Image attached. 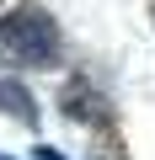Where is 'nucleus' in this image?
Instances as JSON below:
<instances>
[{
    "instance_id": "obj_5",
    "label": "nucleus",
    "mask_w": 155,
    "mask_h": 160,
    "mask_svg": "<svg viewBox=\"0 0 155 160\" xmlns=\"http://www.w3.org/2000/svg\"><path fill=\"white\" fill-rule=\"evenodd\" d=\"M0 160H11V155H6V149H0Z\"/></svg>"
},
{
    "instance_id": "obj_3",
    "label": "nucleus",
    "mask_w": 155,
    "mask_h": 160,
    "mask_svg": "<svg viewBox=\"0 0 155 160\" xmlns=\"http://www.w3.org/2000/svg\"><path fill=\"white\" fill-rule=\"evenodd\" d=\"M0 112L16 118L22 128H38V96L22 86L16 75H0Z\"/></svg>"
},
{
    "instance_id": "obj_4",
    "label": "nucleus",
    "mask_w": 155,
    "mask_h": 160,
    "mask_svg": "<svg viewBox=\"0 0 155 160\" xmlns=\"http://www.w3.org/2000/svg\"><path fill=\"white\" fill-rule=\"evenodd\" d=\"M32 160H64V149H54V144H38V149H32Z\"/></svg>"
},
{
    "instance_id": "obj_1",
    "label": "nucleus",
    "mask_w": 155,
    "mask_h": 160,
    "mask_svg": "<svg viewBox=\"0 0 155 160\" xmlns=\"http://www.w3.org/2000/svg\"><path fill=\"white\" fill-rule=\"evenodd\" d=\"M64 53V32L54 22V11L43 6H11L0 11V59L16 69H48Z\"/></svg>"
},
{
    "instance_id": "obj_2",
    "label": "nucleus",
    "mask_w": 155,
    "mask_h": 160,
    "mask_svg": "<svg viewBox=\"0 0 155 160\" xmlns=\"http://www.w3.org/2000/svg\"><path fill=\"white\" fill-rule=\"evenodd\" d=\"M59 107H64V118L86 123V128L112 123V107H107V96H102V91H91V80H70V86L59 91Z\"/></svg>"
}]
</instances>
